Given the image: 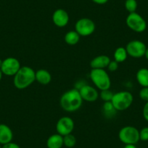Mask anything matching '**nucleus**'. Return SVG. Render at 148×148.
Wrapping results in <instances>:
<instances>
[{
  "label": "nucleus",
  "mask_w": 148,
  "mask_h": 148,
  "mask_svg": "<svg viewBox=\"0 0 148 148\" xmlns=\"http://www.w3.org/2000/svg\"><path fill=\"white\" fill-rule=\"evenodd\" d=\"M145 57L146 58V59L148 60V47H147V49H146V52H145Z\"/></svg>",
  "instance_id": "31"
},
{
  "label": "nucleus",
  "mask_w": 148,
  "mask_h": 148,
  "mask_svg": "<svg viewBox=\"0 0 148 148\" xmlns=\"http://www.w3.org/2000/svg\"><path fill=\"white\" fill-rule=\"evenodd\" d=\"M13 132L10 126L5 123L0 124V145H4L12 142Z\"/></svg>",
  "instance_id": "13"
},
{
  "label": "nucleus",
  "mask_w": 148,
  "mask_h": 148,
  "mask_svg": "<svg viewBox=\"0 0 148 148\" xmlns=\"http://www.w3.org/2000/svg\"><path fill=\"white\" fill-rule=\"evenodd\" d=\"M92 1L94 2V3L97 4V5H102L108 3V2L109 1V0H92Z\"/></svg>",
  "instance_id": "29"
},
{
  "label": "nucleus",
  "mask_w": 148,
  "mask_h": 148,
  "mask_svg": "<svg viewBox=\"0 0 148 148\" xmlns=\"http://www.w3.org/2000/svg\"><path fill=\"white\" fill-rule=\"evenodd\" d=\"M2 76H3V73H2V71H1V69H0V82H1V80H2Z\"/></svg>",
  "instance_id": "32"
},
{
  "label": "nucleus",
  "mask_w": 148,
  "mask_h": 148,
  "mask_svg": "<svg viewBox=\"0 0 148 148\" xmlns=\"http://www.w3.org/2000/svg\"><path fill=\"white\" fill-rule=\"evenodd\" d=\"M21 68V62L13 57L5 58L2 62L1 71L3 75L8 76H14Z\"/></svg>",
  "instance_id": "9"
},
{
  "label": "nucleus",
  "mask_w": 148,
  "mask_h": 148,
  "mask_svg": "<svg viewBox=\"0 0 148 148\" xmlns=\"http://www.w3.org/2000/svg\"><path fill=\"white\" fill-rule=\"evenodd\" d=\"M133 101L134 97L131 92L121 91L114 94L111 102L117 111H124L130 108Z\"/></svg>",
  "instance_id": "4"
},
{
  "label": "nucleus",
  "mask_w": 148,
  "mask_h": 148,
  "mask_svg": "<svg viewBox=\"0 0 148 148\" xmlns=\"http://www.w3.org/2000/svg\"><path fill=\"white\" fill-rule=\"evenodd\" d=\"M126 49L128 55L133 58H141L145 56L147 47L144 42L139 40H132L126 45Z\"/></svg>",
  "instance_id": "8"
},
{
  "label": "nucleus",
  "mask_w": 148,
  "mask_h": 148,
  "mask_svg": "<svg viewBox=\"0 0 148 148\" xmlns=\"http://www.w3.org/2000/svg\"><path fill=\"white\" fill-rule=\"evenodd\" d=\"M139 139L143 142L148 141V127H144L139 131Z\"/></svg>",
  "instance_id": "24"
},
{
  "label": "nucleus",
  "mask_w": 148,
  "mask_h": 148,
  "mask_svg": "<svg viewBox=\"0 0 148 148\" xmlns=\"http://www.w3.org/2000/svg\"><path fill=\"white\" fill-rule=\"evenodd\" d=\"M110 59L105 55H98L91 60L90 67L92 69H105L109 65Z\"/></svg>",
  "instance_id": "14"
},
{
  "label": "nucleus",
  "mask_w": 148,
  "mask_h": 148,
  "mask_svg": "<svg viewBox=\"0 0 148 148\" xmlns=\"http://www.w3.org/2000/svg\"><path fill=\"white\" fill-rule=\"evenodd\" d=\"M2 148H21V147H20L18 144L11 142H10V143L6 144V145H2Z\"/></svg>",
  "instance_id": "28"
},
{
  "label": "nucleus",
  "mask_w": 148,
  "mask_h": 148,
  "mask_svg": "<svg viewBox=\"0 0 148 148\" xmlns=\"http://www.w3.org/2000/svg\"><path fill=\"white\" fill-rule=\"evenodd\" d=\"M123 148H136V145H133V144H128V145H125Z\"/></svg>",
  "instance_id": "30"
},
{
  "label": "nucleus",
  "mask_w": 148,
  "mask_h": 148,
  "mask_svg": "<svg viewBox=\"0 0 148 148\" xmlns=\"http://www.w3.org/2000/svg\"><path fill=\"white\" fill-rule=\"evenodd\" d=\"M83 101L79 89H72L62 94L60 99V105L63 110L73 113L80 109Z\"/></svg>",
  "instance_id": "1"
},
{
  "label": "nucleus",
  "mask_w": 148,
  "mask_h": 148,
  "mask_svg": "<svg viewBox=\"0 0 148 148\" xmlns=\"http://www.w3.org/2000/svg\"><path fill=\"white\" fill-rule=\"evenodd\" d=\"M2 62H3V60H2L0 59V69H1V67H2Z\"/></svg>",
  "instance_id": "33"
},
{
  "label": "nucleus",
  "mask_w": 148,
  "mask_h": 148,
  "mask_svg": "<svg viewBox=\"0 0 148 148\" xmlns=\"http://www.w3.org/2000/svg\"><path fill=\"white\" fill-rule=\"evenodd\" d=\"M83 100L86 102H95L99 98V93L97 90L93 86L88 84H84L79 89Z\"/></svg>",
  "instance_id": "11"
},
{
  "label": "nucleus",
  "mask_w": 148,
  "mask_h": 148,
  "mask_svg": "<svg viewBox=\"0 0 148 148\" xmlns=\"http://www.w3.org/2000/svg\"><path fill=\"white\" fill-rule=\"evenodd\" d=\"M114 93L111 90L109 89H105V90H102L99 94V97L104 102H111Z\"/></svg>",
  "instance_id": "23"
},
{
  "label": "nucleus",
  "mask_w": 148,
  "mask_h": 148,
  "mask_svg": "<svg viewBox=\"0 0 148 148\" xmlns=\"http://www.w3.org/2000/svg\"><path fill=\"white\" fill-rule=\"evenodd\" d=\"M2 145H0V148H2Z\"/></svg>",
  "instance_id": "34"
},
{
  "label": "nucleus",
  "mask_w": 148,
  "mask_h": 148,
  "mask_svg": "<svg viewBox=\"0 0 148 148\" xmlns=\"http://www.w3.org/2000/svg\"><path fill=\"white\" fill-rule=\"evenodd\" d=\"M36 72L29 66H21L14 76L13 84L18 89H25L36 81Z\"/></svg>",
  "instance_id": "2"
},
{
  "label": "nucleus",
  "mask_w": 148,
  "mask_h": 148,
  "mask_svg": "<svg viewBox=\"0 0 148 148\" xmlns=\"http://www.w3.org/2000/svg\"><path fill=\"white\" fill-rule=\"evenodd\" d=\"M52 21L56 26L63 28L69 23V15L63 9H57L52 14Z\"/></svg>",
  "instance_id": "12"
},
{
  "label": "nucleus",
  "mask_w": 148,
  "mask_h": 148,
  "mask_svg": "<svg viewBox=\"0 0 148 148\" xmlns=\"http://www.w3.org/2000/svg\"><path fill=\"white\" fill-rule=\"evenodd\" d=\"M125 9L129 12H135L138 7V3L136 0H126L124 3Z\"/></svg>",
  "instance_id": "22"
},
{
  "label": "nucleus",
  "mask_w": 148,
  "mask_h": 148,
  "mask_svg": "<svg viewBox=\"0 0 148 148\" xmlns=\"http://www.w3.org/2000/svg\"><path fill=\"white\" fill-rule=\"evenodd\" d=\"M95 23L92 20L83 18L78 20L75 24V31L80 36H89L95 31Z\"/></svg>",
  "instance_id": "7"
},
{
  "label": "nucleus",
  "mask_w": 148,
  "mask_h": 148,
  "mask_svg": "<svg viewBox=\"0 0 148 148\" xmlns=\"http://www.w3.org/2000/svg\"><path fill=\"white\" fill-rule=\"evenodd\" d=\"M119 139L125 145H136L139 139V131L132 126H126L121 129L119 132Z\"/></svg>",
  "instance_id": "5"
},
{
  "label": "nucleus",
  "mask_w": 148,
  "mask_h": 148,
  "mask_svg": "<svg viewBox=\"0 0 148 148\" xmlns=\"http://www.w3.org/2000/svg\"><path fill=\"white\" fill-rule=\"evenodd\" d=\"M128 53L126 51V48L123 47H118L117 49L115 50L114 54H113V57H114V60L118 62L119 63L120 62H123L128 58Z\"/></svg>",
  "instance_id": "19"
},
{
  "label": "nucleus",
  "mask_w": 148,
  "mask_h": 148,
  "mask_svg": "<svg viewBox=\"0 0 148 148\" xmlns=\"http://www.w3.org/2000/svg\"><path fill=\"white\" fill-rule=\"evenodd\" d=\"M119 62H116V60H112L110 62L109 65H108L107 68H108L110 71H111V72H114V71H117L118 68H119Z\"/></svg>",
  "instance_id": "26"
},
{
  "label": "nucleus",
  "mask_w": 148,
  "mask_h": 148,
  "mask_svg": "<svg viewBox=\"0 0 148 148\" xmlns=\"http://www.w3.org/2000/svg\"><path fill=\"white\" fill-rule=\"evenodd\" d=\"M76 144V139L72 134L63 136V145L68 148L73 147Z\"/></svg>",
  "instance_id": "21"
},
{
  "label": "nucleus",
  "mask_w": 148,
  "mask_h": 148,
  "mask_svg": "<svg viewBox=\"0 0 148 148\" xmlns=\"http://www.w3.org/2000/svg\"><path fill=\"white\" fill-rule=\"evenodd\" d=\"M89 76L95 86L100 91L110 88V78L105 69H92Z\"/></svg>",
  "instance_id": "3"
},
{
  "label": "nucleus",
  "mask_w": 148,
  "mask_h": 148,
  "mask_svg": "<svg viewBox=\"0 0 148 148\" xmlns=\"http://www.w3.org/2000/svg\"><path fill=\"white\" fill-rule=\"evenodd\" d=\"M102 110L105 116L108 118L113 117L117 111L111 102H105L104 105H102Z\"/></svg>",
  "instance_id": "20"
},
{
  "label": "nucleus",
  "mask_w": 148,
  "mask_h": 148,
  "mask_svg": "<svg viewBox=\"0 0 148 148\" xmlns=\"http://www.w3.org/2000/svg\"><path fill=\"white\" fill-rule=\"evenodd\" d=\"M139 97L144 101L148 102V86L142 87L139 91Z\"/></svg>",
  "instance_id": "25"
},
{
  "label": "nucleus",
  "mask_w": 148,
  "mask_h": 148,
  "mask_svg": "<svg viewBox=\"0 0 148 148\" xmlns=\"http://www.w3.org/2000/svg\"><path fill=\"white\" fill-rule=\"evenodd\" d=\"M63 145V136L59 134H54L48 137L47 140V148H62Z\"/></svg>",
  "instance_id": "16"
},
{
  "label": "nucleus",
  "mask_w": 148,
  "mask_h": 148,
  "mask_svg": "<svg viewBox=\"0 0 148 148\" xmlns=\"http://www.w3.org/2000/svg\"><path fill=\"white\" fill-rule=\"evenodd\" d=\"M75 123L71 117L64 116L60 118L56 123V130L58 134L64 136L65 135L72 134L74 130Z\"/></svg>",
  "instance_id": "10"
},
{
  "label": "nucleus",
  "mask_w": 148,
  "mask_h": 148,
  "mask_svg": "<svg viewBox=\"0 0 148 148\" xmlns=\"http://www.w3.org/2000/svg\"><path fill=\"white\" fill-rule=\"evenodd\" d=\"M35 79L37 82L42 85H47L52 81L50 73L45 69H39L36 71Z\"/></svg>",
  "instance_id": "15"
},
{
  "label": "nucleus",
  "mask_w": 148,
  "mask_h": 148,
  "mask_svg": "<svg viewBox=\"0 0 148 148\" xmlns=\"http://www.w3.org/2000/svg\"><path fill=\"white\" fill-rule=\"evenodd\" d=\"M126 25L136 33H142L146 30L147 23L143 17L137 12H132L128 15L126 19Z\"/></svg>",
  "instance_id": "6"
},
{
  "label": "nucleus",
  "mask_w": 148,
  "mask_h": 148,
  "mask_svg": "<svg viewBox=\"0 0 148 148\" xmlns=\"http://www.w3.org/2000/svg\"><path fill=\"white\" fill-rule=\"evenodd\" d=\"M64 39L67 45L74 46L77 45L80 41V36L76 31H70L65 34Z\"/></svg>",
  "instance_id": "18"
},
{
  "label": "nucleus",
  "mask_w": 148,
  "mask_h": 148,
  "mask_svg": "<svg viewBox=\"0 0 148 148\" xmlns=\"http://www.w3.org/2000/svg\"><path fill=\"white\" fill-rule=\"evenodd\" d=\"M136 79L138 84L142 87L148 86V69L142 68L136 72Z\"/></svg>",
  "instance_id": "17"
},
{
  "label": "nucleus",
  "mask_w": 148,
  "mask_h": 148,
  "mask_svg": "<svg viewBox=\"0 0 148 148\" xmlns=\"http://www.w3.org/2000/svg\"><path fill=\"white\" fill-rule=\"evenodd\" d=\"M142 115L145 121L148 122V102H146L145 105H144L143 110H142Z\"/></svg>",
  "instance_id": "27"
}]
</instances>
